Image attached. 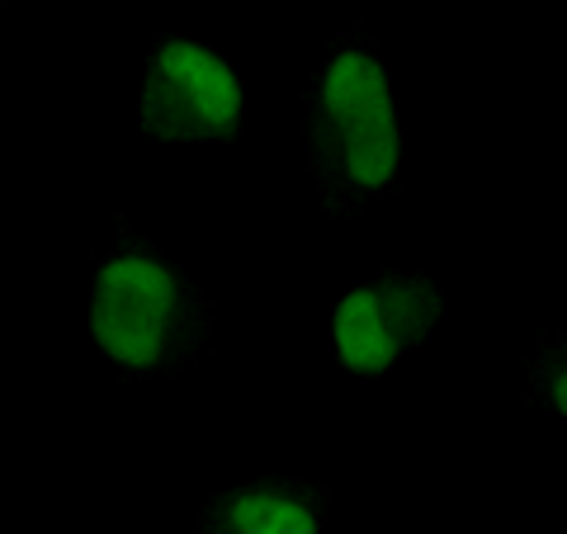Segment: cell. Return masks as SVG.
Masks as SVG:
<instances>
[{"label": "cell", "mask_w": 567, "mask_h": 534, "mask_svg": "<svg viewBox=\"0 0 567 534\" xmlns=\"http://www.w3.org/2000/svg\"><path fill=\"white\" fill-rule=\"evenodd\" d=\"M237 534H317V521L284 496H237L233 502Z\"/></svg>", "instance_id": "obj_5"}, {"label": "cell", "mask_w": 567, "mask_h": 534, "mask_svg": "<svg viewBox=\"0 0 567 534\" xmlns=\"http://www.w3.org/2000/svg\"><path fill=\"white\" fill-rule=\"evenodd\" d=\"M175 308V279L171 270L152 260H114L104 265L95 279V302H91V327L95 341L114 355V360L147 369L166 346Z\"/></svg>", "instance_id": "obj_2"}, {"label": "cell", "mask_w": 567, "mask_h": 534, "mask_svg": "<svg viewBox=\"0 0 567 534\" xmlns=\"http://www.w3.org/2000/svg\"><path fill=\"white\" fill-rule=\"evenodd\" d=\"M435 317H440V298L421 279L360 289L336 308V346H341V360L350 369L379 373L393 364L402 346L421 341Z\"/></svg>", "instance_id": "obj_4"}, {"label": "cell", "mask_w": 567, "mask_h": 534, "mask_svg": "<svg viewBox=\"0 0 567 534\" xmlns=\"http://www.w3.org/2000/svg\"><path fill=\"white\" fill-rule=\"evenodd\" d=\"M241 119V85L208 48L171 39L142 95V129L156 137H227Z\"/></svg>", "instance_id": "obj_1"}, {"label": "cell", "mask_w": 567, "mask_h": 534, "mask_svg": "<svg viewBox=\"0 0 567 534\" xmlns=\"http://www.w3.org/2000/svg\"><path fill=\"white\" fill-rule=\"evenodd\" d=\"M554 402H558V412L567 417V373H563V379L554 383Z\"/></svg>", "instance_id": "obj_6"}, {"label": "cell", "mask_w": 567, "mask_h": 534, "mask_svg": "<svg viewBox=\"0 0 567 534\" xmlns=\"http://www.w3.org/2000/svg\"><path fill=\"white\" fill-rule=\"evenodd\" d=\"M322 104L346 142V171L360 185H383L398 166V119L383 66L364 52L336 58L322 85Z\"/></svg>", "instance_id": "obj_3"}]
</instances>
